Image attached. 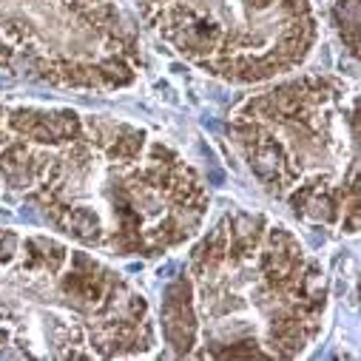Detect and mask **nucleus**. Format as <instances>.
I'll list each match as a JSON object with an SVG mask.
<instances>
[{"label":"nucleus","instance_id":"nucleus-1","mask_svg":"<svg viewBox=\"0 0 361 361\" xmlns=\"http://www.w3.org/2000/svg\"><path fill=\"white\" fill-rule=\"evenodd\" d=\"M63 134V145L49 140L46 148L18 131L6 148L37 157L43 176L29 188L71 236L123 256H157L200 228L208 197L197 173L165 145L148 148L123 123H111V137L97 142V123L71 111Z\"/></svg>","mask_w":361,"mask_h":361},{"label":"nucleus","instance_id":"nucleus-2","mask_svg":"<svg viewBox=\"0 0 361 361\" xmlns=\"http://www.w3.org/2000/svg\"><path fill=\"white\" fill-rule=\"evenodd\" d=\"M157 32L225 80H264L299 66L316 40L310 0H145Z\"/></svg>","mask_w":361,"mask_h":361},{"label":"nucleus","instance_id":"nucleus-3","mask_svg":"<svg viewBox=\"0 0 361 361\" xmlns=\"http://www.w3.org/2000/svg\"><path fill=\"white\" fill-rule=\"evenodd\" d=\"M341 88L330 80H305L253 100L242 114L253 120L256 134H264L250 154L259 179L285 197L293 211L319 216L330 208L333 185L344 179V168H355V128L347 134L353 117L336 114L341 109Z\"/></svg>","mask_w":361,"mask_h":361}]
</instances>
